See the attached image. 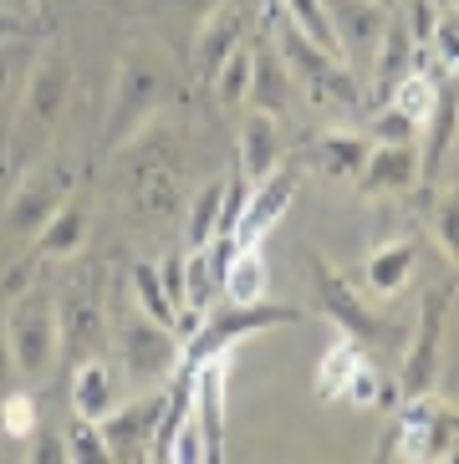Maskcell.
Returning a JSON list of instances; mask_svg holds the SVG:
<instances>
[{
	"instance_id": "obj_15",
	"label": "cell",
	"mask_w": 459,
	"mask_h": 464,
	"mask_svg": "<svg viewBox=\"0 0 459 464\" xmlns=\"http://www.w3.org/2000/svg\"><path fill=\"white\" fill-rule=\"evenodd\" d=\"M297 77L286 72L281 52H276V42H256V72H250V102H256L260 112H270V118H286L291 112V102H297Z\"/></svg>"
},
{
	"instance_id": "obj_17",
	"label": "cell",
	"mask_w": 459,
	"mask_h": 464,
	"mask_svg": "<svg viewBox=\"0 0 459 464\" xmlns=\"http://www.w3.org/2000/svg\"><path fill=\"white\" fill-rule=\"evenodd\" d=\"M281 164V128L270 112H250L240 123V179L245 184H260L270 169Z\"/></svg>"
},
{
	"instance_id": "obj_42",
	"label": "cell",
	"mask_w": 459,
	"mask_h": 464,
	"mask_svg": "<svg viewBox=\"0 0 459 464\" xmlns=\"http://www.w3.org/2000/svg\"><path fill=\"white\" fill-rule=\"evenodd\" d=\"M15 5H26V0H0V11H15Z\"/></svg>"
},
{
	"instance_id": "obj_44",
	"label": "cell",
	"mask_w": 459,
	"mask_h": 464,
	"mask_svg": "<svg viewBox=\"0 0 459 464\" xmlns=\"http://www.w3.org/2000/svg\"><path fill=\"white\" fill-rule=\"evenodd\" d=\"M26 5H31V11H41V5H46V0H26Z\"/></svg>"
},
{
	"instance_id": "obj_37",
	"label": "cell",
	"mask_w": 459,
	"mask_h": 464,
	"mask_svg": "<svg viewBox=\"0 0 459 464\" xmlns=\"http://www.w3.org/2000/svg\"><path fill=\"white\" fill-rule=\"evenodd\" d=\"M26 450H31V459H36V464H62V459H67V434H41V429H36V434L26 439Z\"/></svg>"
},
{
	"instance_id": "obj_12",
	"label": "cell",
	"mask_w": 459,
	"mask_h": 464,
	"mask_svg": "<svg viewBox=\"0 0 459 464\" xmlns=\"http://www.w3.org/2000/svg\"><path fill=\"white\" fill-rule=\"evenodd\" d=\"M194 419L204 434V464L225 459V357L194 368Z\"/></svg>"
},
{
	"instance_id": "obj_14",
	"label": "cell",
	"mask_w": 459,
	"mask_h": 464,
	"mask_svg": "<svg viewBox=\"0 0 459 464\" xmlns=\"http://www.w3.org/2000/svg\"><path fill=\"white\" fill-rule=\"evenodd\" d=\"M327 15L342 42V56H373L383 26H388V11L378 0H327Z\"/></svg>"
},
{
	"instance_id": "obj_21",
	"label": "cell",
	"mask_w": 459,
	"mask_h": 464,
	"mask_svg": "<svg viewBox=\"0 0 459 464\" xmlns=\"http://www.w3.org/2000/svg\"><path fill=\"white\" fill-rule=\"evenodd\" d=\"M250 72H256V46L240 42L215 67V77H210V92H215L220 108H240V102H250Z\"/></svg>"
},
{
	"instance_id": "obj_22",
	"label": "cell",
	"mask_w": 459,
	"mask_h": 464,
	"mask_svg": "<svg viewBox=\"0 0 459 464\" xmlns=\"http://www.w3.org/2000/svg\"><path fill=\"white\" fill-rule=\"evenodd\" d=\"M82 240H87V215H82V205H72V199L36 230V250H41V256H52V260L77 256Z\"/></svg>"
},
{
	"instance_id": "obj_10",
	"label": "cell",
	"mask_w": 459,
	"mask_h": 464,
	"mask_svg": "<svg viewBox=\"0 0 459 464\" xmlns=\"http://www.w3.org/2000/svg\"><path fill=\"white\" fill-rule=\"evenodd\" d=\"M291 199H297V169L276 164L260 184H250V194H245V209H240V219H235V240H240V246H260V235L281 225Z\"/></svg>"
},
{
	"instance_id": "obj_7",
	"label": "cell",
	"mask_w": 459,
	"mask_h": 464,
	"mask_svg": "<svg viewBox=\"0 0 459 464\" xmlns=\"http://www.w3.org/2000/svg\"><path fill=\"white\" fill-rule=\"evenodd\" d=\"M118 353H122V368H128V378L138 382V388H153L159 378H169V372L179 368V337L174 327H163V322H153V316H128L118 327Z\"/></svg>"
},
{
	"instance_id": "obj_6",
	"label": "cell",
	"mask_w": 459,
	"mask_h": 464,
	"mask_svg": "<svg viewBox=\"0 0 459 464\" xmlns=\"http://www.w3.org/2000/svg\"><path fill=\"white\" fill-rule=\"evenodd\" d=\"M5 337H11L15 378H41L56 362V342H62V322H56L52 301H15L5 312Z\"/></svg>"
},
{
	"instance_id": "obj_26",
	"label": "cell",
	"mask_w": 459,
	"mask_h": 464,
	"mask_svg": "<svg viewBox=\"0 0 459 464\" xmlns=\"http://www.w3.org/2000/svg\"><path fill=\"white\" fill-rule=\"evenodd\" d=\"M225 189H230V179H210L200 194H194V205H190V219H184V246L200 250L210 235L220 230V209H225Z\"/></svg>"
},
{
	"instance_id": "obj_19",
	"label": "cell",
	"mask_w": 459,
	"mask_h": 464,
	"mask_svg": "<svg viewBox=\"0 0 459 464\" xmlns=\"http://www.w3.org/2000/svg\"><path fill=\"white\" fill-rule=\"evenodd\" d=\"M414 52H419L414 31L404 26V15L388 11V26H383L378 46H373V72H378V87H383V92H388V87L398 82L408 67H414Z\"/></svg>"
},
{
	"instance_id": "obj_4",
	"label": "cell",
	"mask_w": 459,
	"mask_h": 464,
	"mask_svg": "<svg viewBox=\"0 0 459 464\" xmlns=\"http://www.w3.org/2000/svg\"><path fill=\"white\" fill-rule=\"evenodd\" d=\"M67 199H72V169L62 164V159H41V164H31L26 174H21V184L11 189V199L0 209V225L11 235H21V240H36V230L67 205Z\"/></svg>"
},
{
	"instance_id": "obj_43",
	"label": "cell",
	"mask_w": 459,
	"mask_h": 464,
	"mask_svg": "<svg viewBox=\"0 0 459 464\" xmlns=\"http://www.w3.org/2000/svg\"><path fill=\"white\" fill-rule=\"evenodd\" d=\"M378 5H383V11H393V5H398V0H378Z\"/></svg>"
},
{
	"instance_id": "obj_18",
	"label": "cell",
	"mask_w": 459,
	"mask_h": 464,
	"mask_svg": "<svg viewBox=\"0 0 459 464\" xmlns=\"http://www.w3.org/2000/svg\"><path fill=\"white\" fill-rule=\"evenodd\" d=\"M414 266H419V240L398 235V240L378 246L373 256H367V266H363V271H367V291H378V296H398V291L408 286Z\"/></svg>"
},
{
	"instance_id": "obj_45",
	"label": "cell",
	"mask_w": 459,
	"mask_h": 464,
	"mask_svg": "<svg viewBox=\"0 0 459 464\" xmlns=\"http://www.w3.org/2000/svg\"><path fill=\"white\" fill-rule=\"evenodd\" d=\"M454 128H459V102H454Z\"/></svg>"
},
{
	"instance_id": "obj_34",
	"label": "cell",
	"mask_w": 459,
	"mask_h": 464,
	"mask_svg": "<svg viewBox=\"0 0 459 464\" xmlns=\"http://www.w3.org/2000/svg\"><path fill=\"white\" fill-rule=\"evenodd\" d=\"M414 133H419V123H408L393 102L373 118V123H367V138H373V143H414Z\"/></svg>"
},
{
	"instance_id": "obj_38",
	"label": "cell",
	"mask_w": 459,
	"mask_h": 464,
	"mask_svg": "<svg viewBox=\"0 0 459 464\" xmlns=\"http://www.w3.org/2000/svg\"><path fill=\"white\" fill-rule=\"evenodd\" d=\"M434 52H439V62H449V67H459V21H444L439 15V26H434Z\"/></svg>"
},
{
	"instance_id": "obj_8",
	"label": "cell",
	"mask_w": 459,
	"mask_h": 464,
	"mask_svg": "<svg viewBox=\"0 0 459 464\" xmlns=\"http://www.w3.org/2000/svg\"><path fill=\"white\" fill-rule=\"evenodd\" d=\"M444 306H449V291L434 286L419 306V327L404 347V372H398V393L404 398H419L434 393V372H439V337H444Z\"/></svg>"
},
{
	"instance_id": "obj_41",
	"label": "cell",
	"mask_w": 459,
	"mask_h": 464,
	"mask_svg": "<svg viewBox=\"0 0 459 464\" xmlns=\"http://www.w3.org/2000/svg\"><path fill=\"white\" fill-rule=\"evenodd\" d=\"M0 36H21V21L11 11H0Z\"/></svg>"
},
{
	"instance_id": "obj_36",
	"label": "cell",
	"mask_w": 459,
	"mask_h": 464,
	"mask_svg": "<svg viewBox=\"0 0 459 464\" xmlns=\"http://www.w3.org/2000/svg\"><path fill=\"white\" fill-rule=\"evenodd\" d=\"M404 26L414 31V42L419 46H429L434 42V26H439V5L434 0H404Z\"/></svg>"
},
{
	"instance_id": "obj_3",
	"label": "cell",
	"mask_w": 459,
	"mask_h": 464,
	"mask_svg": "<svg viewBox=\"0 0 459 464\" xmlns=\"http://www.w3.org/2000/svg\"><path fill=\"white\" fill-rule=\"evenodd\" d=\"M163 102V62L153 52H128L118 62V87H112L108 112V149H122L128 138L143 133L153 108Z\"/></svg>"
},
{
	"instance_id": "obj_2",
	"label": "cell",
	"mask_w": 459,
	"mask_h": 464,
	"mask_svg": "<svg viewBox=\"0 0 459 464\" xmlns=\"http://www.w3.org/2000/svg\"><path fill=\"white\" fill-rule=\"evenodd\" d=\"M301 322V306H286V301H230V312H210L200 327L190 332V347L179 353L184 368H200L210 357H225L235 342L256 337V332H270V327H297Z\"/></svg>"
},
{
	"instance_id": "obj_40",
	"label": "cell",
	"mask_w": 459,
	"mask_h": 464,
	"mask_svg": "<svg viewBox=\"0 0 459 464\" xmlns=\"http://www.w3.org/2000/svg\"><path fill=\"white\" fill-rule=\"evenodd\" d=\"M15 388V357H11V337H5V322H0V393Z\"/></svg>"
},
{
	"instance_id": "obj_23",
	"label": "cell",
	"mask_w": 459,
	"mask_h": 464,
	"mask_svg": "<svg viewBox=\"0 0 459 464\" xmlns=\"http://www.w3.org/2000/svg\"><path fill=\"white\" fill-rule=\"evenodd\" d=\"M388 102L398 112H404L408 123H419V128H429V118H434V108H439V87L429 82V72H414L408 67L398 82L388 87Z\"/></svg>"
},
{
	"instance_id": "obj_29",
	"label": "cell",
	"mask_w": 459,
	"mask_h": 464,
	"mask_svg": "<svg viewBox=\"0 0 459 464\" xmlns=\"http://www.w3.org/2000/svg\"><path fill=\"white\" fill-rule=\"evenodd\" d=\"M133 296H138V306H143V316H153V322L179 332V306H174V296L163 291L159 266H133Z\"/></svg>"
},
{
	"instance_id": "obj_32",
	"label": "cell",
	"mask_w": 459,
	"mask_h": 464,
	"mask_svg": "<svg viewBox=\"0 0 459 464\" xmlns=\"http://www.w3.org/2000/svg\"><path fill=\"white\" fill-rule=\"evenodd\" d=\"M67 459H77V464H103V459H112L108 454V439H103V429H97V419H77L67 429Z\"/></svg>"
},
{
	"instance_id": "obj_30",
	"label": "cell",
	"mask_w": 459,
	"mask_h": 464,
	"mask_svg": "<svg viewBox=\"0 0 459 464\" xmlns=\"http://www.w3.org/2000/svg\"><path fill=\"white\" fill-rule=\"evenodd\" d=\"M41 429L36 419V398L21 393V388H11V393H0V434L15 439V444H26L31 434Z\"/></svg>"
},
{
	"instance_id": "obj_11",
	"label": "cell",
	"mask_w": 459,
	"mask_h": 464,
	"mask_svg": "<svg viewBox=\"0 0 459 464\" xmlns=\"http://www.w3.org/2000/svg\"><path fill=\"white\" fill-rule=\"evenodd\" d=\"M245 42V11L240 5H215V11L200 21V31H194V46H190V67L200 82H210L215 77V67L225 62L235 46Z\"/></svg>"
},
{
	"instance_id": "obj_27",
	"label": "cell",
	"mask_w": 459,
	"mask_h": 464,
	"mask_svg": "<svg viewBox=\"0 0 459 464\" xmlns=\"http://www.w3.org/2000/svg\"><path fill=\"white\" fill-rule=\"evenodd\" d=\"M281 15L301 31V36H311L322 52L342 56V42H337V31H332V15H327V0H281ZM342 62H347V56H342Z\"/></svg>"
},
{
	"instance_id": "obj_25",
	"label": "cell",
	"mask_w": 459,
	"mask_h": 464,
	"mask_svg": "<svg viewBox=\"0 0 459 464\" xmlns=\"http://www.w3.org/2000/svg\"><path fill=\"white\" fill-rule=\"evenodd\" d=\"M342 398H347L352 409H393L398 403V382H383V372L367 357H357L347 382H342Z\"/></svg>"
},
{
	"instance_id": "obj_13",
	"label": "cell",
	"mask_w": 459,
	"mask_h": 464,
	"mask_svg": "<svg viewBox=\"0 0 459 464\" xmlns=\"http://www.w3.org/2000/svg\"><path fill=\"white\" fill-rule=\"evenodd\" d=\"M419 179V143H373L363 174H357V194L378 199V194H404Z\"/></svg>"
},
{
	"instance_id": "obj_33",
	"label": "cell",
	"mask_w": 459,
	"mask_h": 464,
	"mask_svg": "<svg viewBox=\"0 0 459 464\" xmlns=\"http://www.w3.org/2000/svg\"><path fill=\"white\" fill-rule=\"evenodd\" d=\"M434 240L449 256V266H459V189H449L439 205H434Z\"/></svg>"
},
{
	"instance_id": "obj_20",
	"label": "cell",
	"mask_w": 459,
	"mask_h": 464,
	"mask_svg": "<svg viewBox=\"0 0 459 464\" xmlns=\"http://www.w3.org/2000/svg\"><path fill=\"white\" fill-rule=\"evenodd\" d=\"M72 409H77V419H103L112 409V372L103 357H77V368H72Z\"/></svg>"
},
{
	"instance_id": "obj_16",
	"label": "cell",
	"mask_w": 459,
	"mask_h": 464,
	"mask_svg": "<svg viewBox=\"0 0 459 464\" xmlns=\"http://www.w3.org/2000/svg\"><path fill=\"white\" fill-rule=\"evenodd\" d=\"M367 153H373V138L367 133H347V128H332V133L317 138V174L332 179V184H357Z\"/></svg>"
},
{
	"instance_id": "obj_28",
	"label": "cell",
	"mask_w": 459,
	"mask_h": 464,
	"mask_svg": "<svg viewBox=\"0 0 459 464\" xmlns=\"http://www.w3.org/2000/svg\"><path fill=\"white\" fill-rule=\"evenodd\" d=\"M357 357H363V342H352L347 332H342V337L327 347V357L317 362V398H342V382H347Z\"/></svg>"
},
{
	"instance_id": "obj_1",
	"label": "cell",
	"mask_w": 459,
	"mask_h": 464,
	"mask_svg": "<svg viewBox=\"0 0 459 464\" xmlns=\"http://www.w3.org/2000/svg\"><path fill=\"white\" fill-rule=\"evenodd\" d=\"M67 97H72V56L67 46H46L41 56H31L26 72V92L15 102V149L31 143V149H46L52 133L67 118Z\"/></svg>"
},
{
	"instance_id": "obj_24",
	"label": "cell",
	"mask_w": 459,
	"mask_h": 464,
	"mask_svg": "<svg viewBox=\"0 0 459 464\" xmlns=\"http://www.w3.org/2000/svg\"><path fill=\"white\" fill-rule=\"evenodd\" d=\"M266 281H270V271H266V256H260V246H240L235 250V260H230V271H225V296L230 301H260L266 296Z\"/></svg>"
},
{
	"instance_id": "obj_39",
	"label": "cell",
	"mask_w": 459,
	"mask_h": 464,
	"mask_svg": "<svg viewBox=\"0 0 459 464\" xmlns=\"http://www.w3.org/2000/svg\"><path fill=\"white\" fill-rule=\"evenodd\" d=\"M159 281H163V291H169V296H174V306H179V296H184V256L159 260Z\"/></svg>"
},
{
	"instance_id": "obj_31",
	"label": "cell",
	"mask_w": 459,
	"mask_h": 464,
	"mask_svg": "<svg viewBox=\"0 0 459 464\" xmlns=\"http://www.w3.org/2000/svg\"><path fill=\"white\" fill-rule=\"evenodd\" d=\"M26 72H31V52L15 42V36H0V112L11 108L15 97H21Z\"/></svg>"
},
{
	"instance_id": "obj_5",
	"label": "cell",
	"mask_w": 459,
	"mask_h": 464,
	"mask_svg": "<svg viewBox=\"0 0 459 464\" xmlns=\"http://www.w3.org/2000/svg\"><path fill=\"white\" fill-rule=\"evenodd\" d=\"M311 276H317V296H322V312L332 316V322H337V327L347 332L352 342L383 347V342L398 337V322H388V316L373 312V306H367V301L347 286V276H342L327 256H311Z\"/></svg>"
},
{
	"instance_id": "obj_35",
	"label": "cell",
	"mask_w": 459,
	"mask_h": 464,
	"mask_svg": "<svg viewBox=\"0 0 459 464\" xmlns=\"http://www.w3.org/2000/svg\"><path fill=\"white\" fill-rule=\"evenodd\" d=\"M62 332H72L77 357H97V316H93V306H72L67 327H62Z\"/></svg>"
},
{
	"instance_id": "obj_9",
	"label": "cell",
	"mask_w": 459,
	"mask_h": 464,
	"mask_svg": "<svg viewBox=\"0 0 459 464\" xmlns=\"http://www.w3.org/2000/svg\"><path fill=\"white\" fill-rule=\"evenodd\" d=\"M159 419H163V393H138L128 403H112L97 429L108 439V454L112 459H143L153 450V434H159Z\"/></svg>"
}]
</instances>
